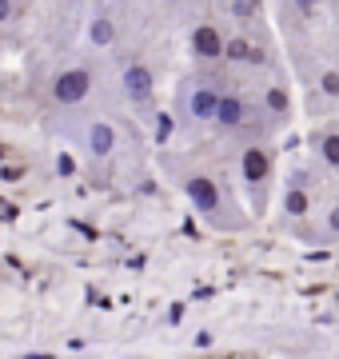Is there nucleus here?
<instances>
[{
    "label": "nucleus",
    "mask_w": 339,
    "mask_h": 359,
    "mask_svg": "<svg viewBox=\"0 0 339 359\" xmlns=\"http://www.w3.org/2000/svg\"><path fill=\"white\" fill-rule=\"evenodd\" d=\"M164 168H168V176L180 184V192L188 196V204L196 208L212 228H244V219L228 216V204H232V200H228V192H223L204 168H188L184 160H164Z\"/></svg>",
    "instance_id": "obj_1"
},
{
    "label": "nucleus",
    "mask_w": 339,
    "mask_h": 359,
    "mask_svg": "<svg viewBox=\"0 0 339 359\" xmlns=\"http://www.w3.org/2000/svg\"><path fill=\"white\" fill-rule=\"evenodd\" d=\"M228 88V80H220L216 65H204V72H192V76L180 84L176 92V116H180L184 128H200V124H212L216 116V104H220V92Z\"/></svg>",
    "instance_id": "obj_2"
},
{
    "label": "nucleus",
    "mask_w": 339,
    "mask_h": 359,
    "mask_svg": "<svg viewBox=\"0 0 339 359\" xmlns=\"http://www.w3.org/2000/svg\"><path fill=\"white\" fill-rule=\"evenodd\" d=\"M272 176H275L272 148L263 140H244V148H240V180H244V188H248V200H251V212H256V216H263V208H268Z\"/></svg>",
    "instance_id": "obj_3"
},
{
    "label": "nucleus",
    "mask_w": 339,
    "mask_h": 359,
    "mask_svg": "<svg viewBox=\"0 0 339 359\" xmlns=\"http://www.w3.org/2000/svg\"><path fill=\"white\" fill-rule=\"evenodd\" d=\"M92 84H96L92 65H68V68H60L53 76V84H48V104L60 108V112H72V108H80V104L92 96Z\"/></svg>",
    "instance_id": "obj_4"
},
{
    "label": "nucleus",
    "mask_w": 339,
    "mask_h": 359,
    "mask_svg": "<svg viewBox=\"0 0 339 359\" xmlns=\"http://www.w3.org/2000/svg\"><path fill=\"white\" fill-rule=\"evenodd\" d=\"M76 136H80L84 156H88V160H96V164H100V160H108V156L116 152V144H120L116 124H112V120H100V116H96V120H84V124L76 128Z\"/></svg>",
    "instance_id": "obj_5"
},
{
    "label": "nucleus",
    "mask_w": 339,
    "mask_h": 359,
    "mask_svg": "<svg viewBox=\"0 0 339 359\" xmlns=\"http://www.w3.org/2000/svg\"><path fill=\"white\" fill-rule=\"evenodd\" d=\"M120 84H124V96H128V104H136V112H152V100H156V80H152V68L140 65V60H132V65H124V72H120Z\"/></svg>",
    "instance_id": "obj_6"
},
{
    "label": "nucleus",
    "mask_w": 339,
    "mask_h": 359,
    "mask_svg": "<svg viewBox=\"0 0 339 359\" xmlns=\"http://www.w3.org/2000/svg\"><path fill=\"white\" fill-rule=\"evenodd\" d=\"M312 180L303 168H291V176H287V188H284V219H303L312 216Z\"/></svg>",
    "instance_id": "obj_7"
},
{
    "label": "nucleus",
    "mask_w": 339,
    "mask_h": 359,
    "mask_svg": "<svg viewBox=\"0 0 339 359\" xmlns=\"http://www.w3.org/2000/svg\"><path fill=\"white\" fill-rule=\"evenodd\" d=\"M188 48L196 56L200 65H223V32L220 25H212V20H200L192 28V36H188Z\"/></svg>",
    "instance_id": "obj_8"
},
{
    "label": "nucleus",
    "mask_w": 339,
    "mask_h": 359,
    "mask_svg": "<svg viewBox=\"0 0 339 359\" xmlns=\"http://www.w3.org/2000/svg\"><path fill=\"white\" fill-rule=\"evenodd\" d=\"M260 108H263V116H268L272 132H279V128H287V124H291V92H287L284 80H272V84L263 88Z\"/></svg>",
    "instance_id": "obj_9"
},
{
    "label": "nucleus",
    "mask_w": 339,
    "mask_h": 359,
    "mask_svg": "<svg viewBox=\"0 0 339 359\" xmlns=\"http://www.w3.org/2000/svg\"><path fill=\"white\" fill-rule=\"evenodd\" d=\"M312 152L319 156V164H324V168L339 172V124L315 132V136H312Z\"/></svg>",
    "instance_id": "obj_10"
},
{
    "label": "nucleus",
    "mask_w": 339,
    "mask_h": 359,
    "mask_svg": "<svg viewBox=\"0 0 339 359\" xmlns=\"http://www.w3.org/2000/svg\"><path fill=\"white\" fill-rule=\"evenodd\" d=\"M88 44L92 48H112L116 44V20L108 13H96L88 20Z\"/></svg>",
    "instance_id": "obj_11"
},
{
    "label": "nucleus",
    "mask_w": 339,
    "mask_h": 359,
    "mask_svg": "<svg viewBox=\"0 0 339 359\" xmlns=\"http://www.w3.org/2000/svg\"><path fill=\"white\" fill-rule=\"evenodd\" d=\"M228 13H232L235 25H256L260 20V0H228Z\"/></svg>",
    "instance_id": "obj_12"
},
{
    "label": "nucleus",
    "mask_w": 339,
    "mask_h": 359,
    "mask_svg": "<svg viewBox=\"0 0 339 359\" xmlns=\"http://www.w3.org/2000/svg\"><path fill=\"white\" fill-rule=\"evenodd\" d=\"M315 240H339V200L335 204H327L324 224H319V236H315Z\"/></svg>",
    "instance_id": "obj_13"
},
{
    "label": "nucleus",
    "mask_w": 339,
    "mask_h": 359,
    "mask_svg": "<svg viewBox=\"0 0 339 359\" xmlns=\"http://www.w3.org/2000/svg\"><path fill=\"white\" fill-rule=\"evenodd\" d=\"M287 8L296 13V20H315L319 8H324V0H287Z\"/></svg>",
    "instance_id": "obj_14"
},
{
    "label": "nucleus",
    "mask_w": 339,
    "mask_h": 359,
    "mask_svg": "<svg viewBox=\"0 0 339 359\" xmlns=\"http://www.w3.org/2000/svg\"><path fill=\"white\" fill-rule=\"evenodd\" d=\"M319 88H324V96H335L339 100V72H324L319 76Z\"/></svg>",
    "instance_id": "obj_15"
},
{
    "label": "nucleus",
    "mask_w": 339,
    "mask_h": 359,
    "mask_svg": "<svg viewBox=\"0 0 339 359\" xmlns=\"http://www.w3.org/2000/svg\"><path fill=\"white\" fill-rule=\"evenodd\" d=\"M13 16H16V0H0V28L8 25Z\"/></svg>",
    "instance_id": "obj_16"
}]
</instances>
